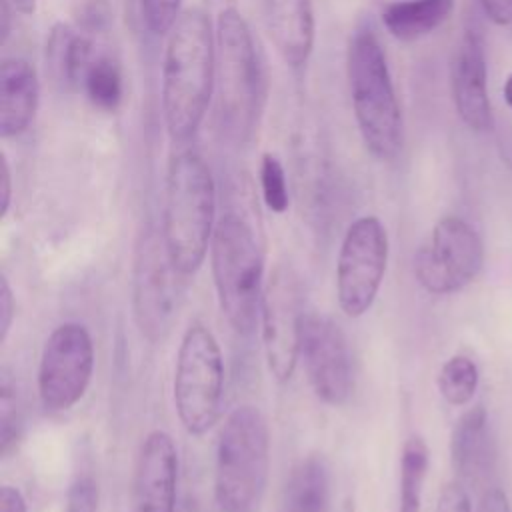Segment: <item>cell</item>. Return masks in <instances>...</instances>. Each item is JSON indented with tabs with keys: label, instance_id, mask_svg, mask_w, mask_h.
Listing matches in <instances>:
<instances>
[{
	"label": "cell",
	"instance_id": "cell-34",
	"mask_svg": "<svg viewBox=\"0 0 512 512\" xmlns=\"http://www.w3.org/2000/svg\"><path fill=\"white\" fill-rule=\"evenodd\" d=\"M12 202V172L8 160L2 156V166H0V218H4L10 210Z\"/></svg>",
	"mask_w": 512,
	"mask_h": 512
},
{
	"label": "cell",
	"instance_id": "cell-6",
	"mask_svg": "<svg viewBox=\"0 0 512 512\" xmlns=\"http://www.w3.org/2000/svg\"><path fill=\"white\" fill-rule=\"evenodd\" d=\"M270 470V430L252 404L236 406L216 442L214 502L218 512H258Z\"/></svg>",
	"mask_w": 512,
	"mask_h": 512
},
{
	"label": "cell",
	"instance_id": "cell-12",
	"mask_svg": "<svg viewBox=\"0 0 512 512\" xmlns=\"http://www.w3.org/2000/svg\"><path fill=\"white\" fill-rule=\"evenodd\" d=\"M304 286L290 264H278L264 286L260 320L266 364L274 380L288 382L300 360Z\"/></svg>",
	"mask_w": 512,
	"mask_h": 512
},
{
	"label": "cell",
	"instance_id": "cell-17",
	"mask_svg": "<svg viewBox=\"0 0 512 512\" xmlns=\"http://www.w3.org/2000/svg\"><path fill=\"white\" fill-rule=\"evenodd\" d=\"M38 102L36 68L20 56L4 58L0 66V136L8 140L24 134L36 116Z\"/></svg>",
	"mask_w": 512,
	"mask_h": 512
},
{
	"label": "cell",
	"instance_id": "cell-18",
	"mask_svg": "<svg viewBox=\"0 0 512 512\" xmlns=\"http://www.w3.org/2000/svg\"><path fill=\"white\" fill-rule=\"evenodd\" d=\"M266 24L282 60L292 68L306 66L316 40L312 0H266Z\"/></svg>",
	"mask_w": 512,
	"mask_h": 512
},
{
	"label": "cell",
	"instance_id": "cell-30",
	"mask_svg": "<svg viewBox=\"0 0 512 512\" xmlns=\"http://www.w3.org/2000/svg\"><path fill=\"white\" fill-rule=\"evenodd\" d=\"M14 312H16L14 292H12V288H10L8 278L2 274V276H0V342H2V344L6 342L8 332H10V328H12Z\"/></svg>",
	"mask_w": 512,
	"mask_h": 512
},
{
	"label": "cell",
	"instance_id": "cell-14",
	"mask_svg": "<svg viewBox=\"0 0 512 512\" xmlns=\"http://www.w3.org/2000/svg\"><path fill=\"white\" fill-rule=\"evenodd\" d=\"M452 102L462 124L472 132H490L494 114L488 92V64L484 42L476 30H466L450 66Z\"/></svg>",
	"mask_w": 512,
	"mask_h": 512
},
{
	"label": "cell",
	"instance_id": "cell-2",
	"mask_svg": "<svg viewBox=\"0 0 512 512\" xmlns=\"http://www.w3.org/2000/svg\"><path fill=\"white\" fill-rule=\"evenodd\" d=\"M216 92L222 132L244 144L260 124L268 76L254 34L234 6L222 8L216 18Z\"/></svg>",
	"mask_w": 512,
	"mask_h": 512
},
{
	"label": "cell",
	"instance_id": "cell-28",
	"mask_svg": "<svg viewBox=\"0 0 512 512\" xmlns=\"http://www.w3.org/2000/svg\"><path fill=\"white\" fill-rule=\"evenodd\" d=\"M98 510V486L92 476H78L68 492L62 512H96Z\"/></svg>",
	"mask_w": 512,
	"mask_h": 512
},
{
	"label": "cell",
	"instance_id": "cell-15",
	"mask_svg": "<svg viewBox=\"0 0 512 512\" xmlns=\"http://www.w3.org/2000/svg\"><path fill=\"white\" fill-rule=\"evenodd\" d=\"M178 450L164 430H152L140 444L130 512H176Z\"/></svg>",
	"mask_w": 512,
	"mask_h": 512
},
{
	"label": "cell",
	"instance_id": "cell-36",
	"mask_svg": "<svg viewBox=\"0 0 512 512\" xmlns=\"http://www.w3.org/2000/svg\"><path fill=\"white\" fill-rule=\"evenodd\" d=\"M10 2L16 8V12H20L24 16L34 14L36 12V4H38V0H10Z\"/></svg>",
	"mask_w": 512,
	"mask_h": 512
},
{
	"label": "cell",
	"instance_id": "cell-29",
	"mask_svg": "<svg viewBox=\"0 0 512 512\" xmlns=\"http://www.w3.org/2000/svg\"><path fill=\"white\" fill-rule=\"evenodd\" d=\"M436 512H472L468 490L456 478L442 486L436 502Z\"/></svg>",
	"mask_w": 512,
	"mask_h": 512
},
{
	"label": "cell",
	"instance_id": "cell-4",
	"mask_svg": "<svg viewBox=\"0 0 512 512\" xmlns=\"http://www.w3.org/2000/svg\"><path fill=\"white\" fill-rule=\"evenodd\" d=\"M216 222V184L208 164L192 150L174 154L166 172L162 236L182 274L202 266Z\"/></svg>",
	"mask_w": 512,
	"mask_h": 512
},
{
	"label": "cell",
	"instance_id": "cell-7",
	"mask_svg": "<svg viewBox=\"0 0 512 512\" xmlns=\"http://www.w3.org/2000/svg\"><path fill=\"white\" fill-rule=\"evenodd\" d=\"M172 394L174 410L188 434L202 436L218 422L224 396V360L216 336L202 322H192L180 340Z\"/></svg>",
	"mask_w": 512,
	"mask_h": 512
},
{
	"label": "cell",
	"instance_id": "cell-8",
	"mask_svg": "<svg viewBox=\"0 0 512 512\" xmlns=\"http://www.w3.org/2000/svg\"><path fill=\"white\" fill-rule=\"evenodd\" d=\"M184 278L174 264L162 232H142L132 266V314L142 338L162 342L178 316L184 294Z\"/></svg>",
	"mask_w": 512,
	"mask_h": 512
},
{
	"label": "cell",
	"instance_id": "cell-22",
	"mask_svg": "<svg viewBox=\"0 0 512 512\" xmlns=\"http://www.w3.org/2000/svg\"><path fill=\"white\" fill-rule=\"evenodd\" d=\"M430 466V450L420 434H410L400 456L398 512H420L424 482Z\"/></svg>",
	"mask_w": 512,
	"mask_h": 512
},
{
	"label": "cell",
	"instance_id": "cell-23",
	"mask_svg": "<svg viewBox=\"0 0 512 512\" xmlns=\"http://www.w3.org/2000/svg\"><path fill=\"white\" fill-rule=\"evenodd\" d=\"M84 92L92 106L104 112H114L124 98V80L120 66L110 56H96L88 66L84 80Z\"/></svg>",
	"mask_w": 512,
	"mask_h": 512
},
{
	"label": "cell",
	"instance_id": "cell-25",
	"mask_svg": "<svg viewBox=\"0 0 512 512\" xmlns=\"http://www.w3.org/2000/svg\"><path fill=\"white\" fill-rule=\"evenodd\" d=\"M24 416H22V402L18 394V384L12 374L2 368L0 376V452L4 458L18 446L22 436Z\"/></svg>",
	"mask_w": 512,
	"mask_h": 512
},
{
	"label": "cell",
	"instance_id": "cell-37",
	"mask_svg": "<svg viewBox=\"0 0 512 512\" xmlns=\"http://www.w3.org/2000/svg\"><path fill=\"white\" fill-rule=\"evenodd\" d=\"M502 94H504V102L508 104V108L512 110V72L506 76L504 86H502Z\"/></svg>",
	"mask_w": 512,
	"mask_h": 512
},
{
	"label": "cell",
	"instance_id": "cell-21",
	"mask_svg": "<svg viewBox=\"0 0 512 512\" xmlns=\"http://www.w3.org/2000/svg\"><path fill=\"white\" fill-rule=\"evenodd\" d=\"M48 58L56 78L68 86H76L84 80V74L94 60L92 42L82 32L60 24L50 34Z\"/></svg>",
	"mask_w": 512,
	"mask_h": 512
},
{
	"label": "cell",
	"instance_id": "cell-32",
	"mask_svg": "<svg viewBox=\"0 0 512 512\" xmlns=\"http://www.w3.org/2000/svg\"><path fill=\"white\" fill-rule=\"evenodd\" d=\"M476 512H512V510H510L508 496L500 488L490 486L482 492Z\"/></svg>",
	"mask_w": 512,
	"mask_h": 512
},
{
	"label": "cell",
	"instance_id": "cell-9",
	"mask_svg": "<svg viewBox=\"0 0 512 512\" xmlns=\"http://www.w3.org/2000/svg\"><path fill=\"white\" fill-rule=\"evenodd\" d=\"M484 266V244L464 218L442 216L428 242L414 254V276L434 296L460 292L476 280Z\"/></svg>",
	"mask_w": 512,
	"mask_h": 512
},
{
	"label": "cell",
	"instance_id": "cell-3",
	"mask_svg": "<svg viewBox=\"0 0 512 512\" xmlns=\"http://www.w3.org/2000/svg\"><path fill=\"white\" fill-rule=\"evenodd\" d=\"M346 76L354 120L366 150L380 162L394 160L404 146V118L378 36L358 30L346 54Z\"/></svg>",
	"mask_w": 512,
	"mask_h": 512
},
{
	"label": "cell",
	"instance_id": "cell-11",
	"mask_svg": "<svg viewBox=\"0 0 512 512\" xmlns=\"http://www.w3.org/2000/svg\"><path fill=\"white\" fill-rule=\"evenodd\" d=\"M94 342L80 322H64L46 338L38 364V396L48 412H68L94 374Z\"/></svg>",
	"mask_w": 512,
	"mask_h": 512
},
{
	"label": "cell",
	"instance_id": "cell-26",
	"mask_svg": "<svg viewBox=\"0 0 512 512\" xmlns=\"http://www.w3.org/2000/svg\"><path fill=\"white\" fill-rule=\"evenodd\" d=\"M260 190L266 208L274 214H284L290 204L286 172L280 158L272 152L262 154L260 160Z\"/></svg>",
	"mask_w": 512,
	"mask_h": 512
},
{
	"label": "cell",
	"instance_id": "cell-13",
	"mask_svg": "<svg viewBox=\"0 0 512 512\" xmlns=\"http://www.w3.org/2000/svg\"><path fill=\"white\" fill-rule=\"evenodd\" d=\"M300 360L314 394L328 406H342L354 390L348 338L330 316L306 312L300 334Z\"/></svg>",
	"mask_w": 512,
	"mask_h": 512
},
{
	"label": "cell",
	"instance_id": "cell-16",
	"mask_svg": "<svg viewBox=\"0 0 512 512\" xmlns=\"http://www.w3.org/2000/svg\"><path fill=\"white\" fill-rule=\"evenodd\" d=\"M450 462L456 480L464 486H478L492 470L494 446L484 406L468 408L450 434Z\"/></svg>",
	"mask_w": 512,
	"mask_h": 512
},
{
	"label": "cell",
	"instance_id": "cell-35",
	"mask_svg": "<svg viewBox=\"0 0 512 512\" xmlns=\"http://www.w3.org/2000/svg\"><path fill=\"white\" fill-rule=\"evenodd\" d=\"M12 12H16V8L12 6L10 0H2V6H0V14H2V20H0V32H2V42L8 40L10 36V20H12Z\"/></svg>",
	"mask_w": 512,
	"mask_h": 512
},
{
	"label": "cell",
	"instance_id": "cell-24",
	"mask_svg": "<svg viewBox=\"0 0 512 512\" xmlns=\"http://www.w3.org/2000/svg\"><path fill=\"white\" fill-rule=\"evenodd\" d=\"M478 380L480 374L474 360L464 354H454L440 366L436 386L446 404L460 408L472 402L478 390Z\"/></svg>",
	"mask_w": 512,
	"mask_h": 512
},
{
	"label": "cell",
	"instance_id": "cell-31",
	"mask_svg": "<svg viewBox=\"0 0 512 512\" xmlns=\"http://www.w3.org/2000/svg\"><path fill=\"white\" fill-rule=\"evenodd\" d=\"M486 18L496 26L512 24V0H478Z\"/></svg>",
	"mask_w": 512,
	"mask_h": 512
},
{
	"label": "cell",
	"instance_id": "cell-10",
	"mask_svg": "<svg viewBox=\"0 0 512 512\" xmlns=\"http://www.w3.org/2000/svg\"><path fill=\"white\" fill-rule=\"evenodd\" d=\"M388 252V232L376 216H360L344 232L336 260V296L346 316L360 318L372 308L386 274Z\"/></svg>",
	"mask_w": 512,
	"mask_h": 512
},
{
	"label": "cell",
	"instance_id": "cell-5",
	"mask_svg": "<svg viewBox=\"0 0 512 512\" xmlns=\"http://www.w3.org/2000/svg\"><path fill=\"white\" fill-rule=\"evenodd\" d=\"M210 268L220 312L234 332L252 336L264 296V252L252 224L238 212H226L210 242Z\"/></svg>",
	"mask_w": 512,
	"mask_h": 512
},
{
	"label": "cell",
	"instance_id": "cell-1",
	"mask_svg": "<svg viewBox=\"0 0 512 512\" xmlns=\"http://www.w3.org/2000/svg\"><path fill=\"white\" fill-rule=\"evenodd\" d=\"M216 86V28L200 8L180 12L162 62V118L174 142L200 128Z\"/></svg>",
	"mask_w": 512,
	"mask_h": 512
},
{
	"label": "cell",
	"instance_id": "cell-20",
	"mask_svg": "<svg viewBox=\"0 0 512 512\" xmlns=\"http://www.w3.org/2000/svg\"><path fill=\"white\" fill-rule=\"evenodd\" d=\"M454 6L456 0H394L382 10V24L396 40L414 42L438 30Z\"/></svg>",
	"mask_w": 512,
	"mask_h": 512
},
{
	"label": "cell",
	"instance_id": "cell-38",
	"mask_svg": "<svg viewBox=\"0 0 512 512\" xmlns=\"http://www.w3.org/2000/svg\"><path fill=\"white\" fill-rule=\"evenodd\" d=\"M338 512H356L354 500H352V498H346V500L342 502V506H340V510H338Z\"/></svg>",
	"mask_w": 512,
	"mask_h": 512
},
{
	"label": "cell",
	"instance_id": "cell-19",
	"mask_svg": "<svg viewBox=\"0 0 512 512\" xmlns=\"http://www.w3.org/2000/svg\"><path fill=\"white\" fill-rule=\"evenodd\" d=\"M280 512H330V466L322 454H308L292 466Z\"/></svg>",
	"mask_w": 512,
	"mask_h": 512
},
{
	"label": "cell",
	"instance_id": "cell-33",
	"mask_svg": "<svg viewBox=\"0 0 512 512\" xmlns=\"http://www.w3.org/2000/svg\"><path fill=\"white\" fill-rule=\"evenodd\" d=\"M0 512H28L26 500L16 486L4 484L0 488Z\"/></svg>",
	"mask_w": 512,
	"mask_h": 512
},
{
	"label": "cell",
	"instance_id": "cell-27",
	"mask_svg": "<svg viewBox=\"0 0 512 512\" xmlns=\"http://www.w3.org/2000/svg\"><path fill=\"white\" fill-rule=\"evenodd\" d=\"M142 22L154 36H164L172 30L182 12V0H138Z\"/></svg>",
	"mask_w": 512,
	"mask_h": 512
}]
</instances>
